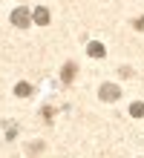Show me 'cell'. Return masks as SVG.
Masks as SVG:
<instances>
[{"label": "cell", "instance_id": "6da1fadb", "mask_svg": "<svg viewBox=\"0 0 144 158\" xmlns=\"http://www.w3.org/2000/svg\"><path fill=\"white\" fill-rule=\"evenodd\" d=\"M32 23V15H29L26 6H17L12 12V26H17V29H26V26Z\"/></svg>", "mask_w": 144, "mask_h": 158}, {"label": "cell", "instance_id": "7a4b0ae2", "mask_svg": "<svg viewBox=\"0 0 144 158\" xmlns=\"http://www.w3.org/2000/svg\"><path fill=\"white\" fill-rule=\"evenodd\" d=\"M98 98L101 101H118L121 98V89L115 86V83H104V86L98 89Z\"/></svg>", "mask_w": 144, "mask_h": 158}, {"label": "cell", "instance_id": "3957f363", "mask_svg": "<svg viewBox=\"0 0 144 158\" xmlns=\"http://www.w3.org/2000/svg\"><path fill=\"white\" fill-rule=\"evenodd\" d=\"M32 20L37 23V26H46V23H49V9H35V12H32Z\"/></svg>", "mask_w": 144, "mask_h": 158}, {"label": "cell", "instance_id": "277c9868", "mask_svg": "<svg viewBox=\"0 0 144 158\" xmlns=\"http://www.w3.org/2000/svg\"><path fill=\"white\" fill-rule=\"evenodd\" d=\"M86 55H89V58H104V55H107V49H104V43L92 40L89 46H86Z\"/></svg>", "mask_w": 144, "mask_h": 158}, {"label": "cell", "instance_id": "5b68a950", "mask_svg": "<svg viewBox=\"0 0 144 158\" xmlns=\"http://www.w3.org/2000/svg\"><path fill=\"white\" fill-rule=\"evenodd\" d=\"M75 72H78V66H75V63H66V66L61 69V81L63 83H72L75 81Z\"/></svg>", "mask_w": 144, "mask_h": 158}, {"label": "cell", "instance_id": "8992f818", "mask_svg": "<svg viewBox=\"0 0 144 158\" xmlns=\"http://www.w3.org/2000/svg\"><path fill=\"white\" fill-rule=\"evenodd\" d=\"M15 95L17 98H29V95H32V86H29V83H17V86H15Z\"/></svg>", "mask_w": 144, "mask_h": 158}, {"label": "cell", "instance_id": "52a82bcc", "mask_svg": "<svg viewBox=\"0 0 144 158\" xmlns=\"http://www.w3.org/2000/svg\"><path fill=\"white\" fill-rule=\"evenodd\" d=\"M130 115L133 118H144V104H141V101H136V104L130 106Z\"/></svg>", "mask_w": 144, "mask_h": 158}, {"label": "cell", "instance_id": "ba28073f", "mask_svg": "<svg viewBox=\"0 0 144 158\" xmlns=\"http://www.w3.org/2000/svg\"><path fill=\"white\" fill-rule=\"evenodd\" d=\"M41 152H43V141H35V144H29V155H32V158H37Z\"/></svg>", "mask_w": 144, "mask_h": 158}]
</instances>
